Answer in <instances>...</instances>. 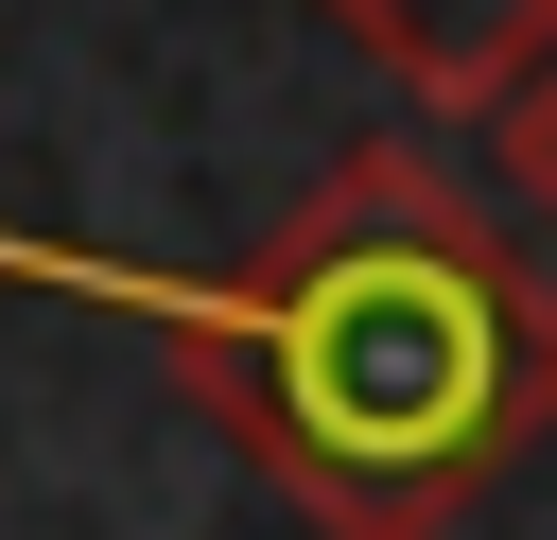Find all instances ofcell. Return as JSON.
Listing matches in <instances>:
<instances>
[{
	"instance_id": "cell-2",
	"label": "cell",
	"mask_w": 557,
	"mask_h": 540,
	"mask_svg": "<svg viewBox=\"0 0 557 540\" xmlns=\"http://www.w3.org/2000/svg\"><path fill=\"white\" fill-rule=\"evenodd\" d=\"M383 87H418V105H522L540 70H557V0H313Z\"/></svg>"
},
{
	"instance_id": "cell-3",
	"label": "cell",
	"mask_w": 557,
	"mask_h": 540,
	"mask_svg": "<svg viewBox=\"0 0 557 540\" xmlns=\"http://www.w3.org/2000/svg\"><path fill=\"white\" fill-rule=\"evenodd\" d=\"M505 192H522V226L557 244V70H540V87L505 105Z\"/></svg>"
},
{
	"instance_id": "cell-1",
	"label": "cell",
	"mask_w": 557,
	"mask_h": 540,
	"mask_svg": "<svg viewBox=\"0 0 557 540\" xmlns=\"http://www.w3.org/2000/svg\"><path fill=\"white\" fill-rule=\"evenodd\" d=\"M157 331L191 348L226 453L331 540H435L557 435V279L418 139L331 157L313 209L261 261L174 279Z\"/></svg>"
}]
</instances>
